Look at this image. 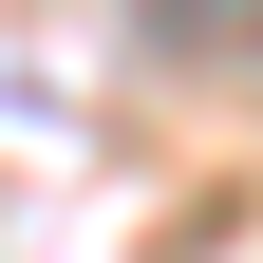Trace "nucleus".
I'll use <instances>...</instances> for the list:
<instances>
[{"instance_id":"1","label":"nucleus","mask_w":263,"mask_h":263,"mask_svg":"<svg viewBox=\"0 0 263 263\" xmlns=\"http://www.w3.org/2000/svg\"><path fill=\"white\" fill-rule=\"evenodd\" d=\"M151 38H170V57H245V38H263V0H151Z\"/></svg>"}]
</instances>
